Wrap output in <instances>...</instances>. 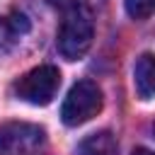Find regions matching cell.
<instances>
[{"label":"cell","instance_id":"7","mask_svg":"<svg viewBox=\"0 0 155 155\" xmlns=\"http://www.w3.org/2000/svg\"><path fill=\"white\" fill-rule=\"evenodd\" d=\"M114 153H116V140L109 131L92 133L78 145V155H114Z\"/></svg>","mask_w":155,"mask_h":155},{"label":"cell","instance_id":"10","mask_svg":"<svg viewBox=\"0 0 155 155\" xmlns=\"http://www.w3.org/2000/svg\"><path fill=\"white\" fill-rule=\"evenodd\" d=\"M131 155H155V153H150L148 148H136V150H133Z\"/></svg>","mask_w":155,"mask_h":155},{"label":"cell","instance_id":"4","mask_svg":"<svg viewBox=\"0 0 155 155\" xmlns=\"http://www.w3.org/2000/svg\"><path fill=\"white\" fill-rule=\"evenodd\" d=\"M46 140V133L36 124L10 121L0 126V155H31Z\"/></svg>","mask_w":155,"mask_h":155},{"label":"cell","instance_id":"5","mask_svg":"<svg viewBox=\"0 0 155 155\" xmlns=\"http://www.w3.org/2000/svg\"><path fill=\"white\" fill-rule=\"evenodd\" d=\"M133 85L140 99H150L155 94V53H143L133 68Z\"/></svg>","mask_w":155,"mask_h":155},{"label":"cell","instance_id":"8","mask_svg":"<svg viewBox=\"0 0 155 155\" xmlns=\"http://www.w3.org/2000/svg\"><path fill=\"white\" fill-rule=\"evenodd\" d=\"M124 7L133 19H145L155 12V0H124Z\"/></svg>","mask_w":155,"mask_h":155},{"label":"cell","instance_id":"3","mask_svg":"<svg viewBox=\"0 0 155 155\" xmlns=\"http://www.w3.org/2000/svg\"><path fill=\"white\" fill-rule=\"evenodd\" d=\"M58 85H61V73L53 65H39V68L24 73L15 82V94L29 104L44 107L56 97Z\"/></svg>","mask_w":155,"mask_h":155},{"label":"cell","instance_id":"1","mask_svg":"<svg viewBox=\"0 0 155 155\" xmlns=\"http://www.w3.org/2000/svg\"><path fill=\"white\" fill-rule=\"evenodd\" d=\"M92 36H94V22L92 15L82 7H75L65 15V19L61 22L58 29V53L68 61H78L87 53V48L92 46Z\"/></svg>","mask_w":155,"mask_h":155},{"label":"cell","instance_id":"6","mask_svg":"<svg viewBox=\"0 0 155 155\" xmlns=\"http://www.w3.org/2000/svg\"><path fill=\"white\" fill-rule=\"evenodd\" d=\"M29 31V19L19 12L0 17V51H10L24 34Z\"/></svg>","mask_w":155,"mask_h":155},{"label":"cell","instance_id":"9","mask_svg":"<svg viewBox=\"0 0 155 155\" xmlns=\"http://www.w3.org/2000/svg\"><path fill=\"white\" fill-rule=\"evenodd\" d=\"M80 2L82 0H48V5H53L58 10H75V7H80Z\"/></svg>","mask_w":155,"mask_h":155},{"label":"cell","instance_id":"2","mask_svg":"<svg viewBox=\"0 0 155 155\" xmlns=\"http://www.w3.org/2000/svg\"><path fill=\"white\" fill-rule=\"evenodd\" d=\"M99 109H102V92H99L97 82L80 80L70 87L68 97L63 99L61 119L68 126H80V124L90 121L92 116H97Z\"/></svg>","mask_w":155,"mask_h":155}]
</instances>
